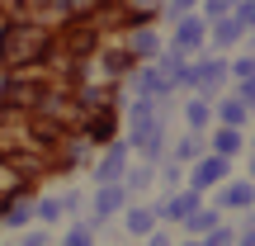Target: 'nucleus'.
Returning <instances> with one entry per match:
<instances>
[{
    "label": "nucleus",
    "instance_id": "nucleus-1",
    "mask_svg": "<svg viewBox=\"0 0 255 246\" xmlns=\"http://www.w3.org/2000/svg\"><path fill=\"white\" fill-rule=\"evenodd\" d=\"M43 47H47V38L38 33V28H14V33L5 38V52L0 57H5V62H28V57H38Z\"/></svg>",
    "mask_w": 255,
    "mask_h": 246
}]
</instances>
